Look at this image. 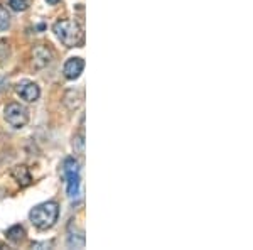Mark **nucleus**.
<instances>
[{
	"instance_id": "obj_14",
	"label": "nucleus",
	"mask_w": 253,
	"mask_h": 250,
	"mask_svg": "<svg viewBox=\"0 0 253 250\" xmlns=\"http://www.w3.org/2000/svg\"><path fill=\"white\" fill-rule=\"evenodd\" d=\"M46 2H47V3H51V5H56V3H58L59 0H46Z\"/></svg>"
},
{
	"instance_id": "obj_13",
	"label": "nucleus",
	"mask_w": 253,
	"mask_h": 250,
	"mask_svg": "<svg viewBox=\"0 0 253 250\" xmlns=\"http://www.w3.org/2000/svg\"><path fill=\"white\" fill-rule=\"evenodd\" d=\"M32 247H34V249H39V247H51V242H42V244H38V242H34V244H32Z\"/></svg>"
},
{
	"instance_id": "obj_8",
	"label": "nucleus",
	"mask_w": 253,
	"mask_h": 250,
	"mask_svg": "<svg viewBox=\"0 0 253 250\" xmlns=\"http://www.w3.org/2000/svg\"><path fill=\"white\" fill-rule=\"evenodd\" d=\"M12 174H14V178L17 179V183L20 186H29L31 184V173L26 166H17L12 171Z\"/></svg>"
},
{
	"instance_id": "obj_4",
	"label": "nucleus",
	"mask_w": 253,
	"mask_h": 250,
	"mask_svg": "<svg viewBox=\"0 0 253 250\" xmlns=\"http://www.w3.org/2000/svg\"><path fill=\"white\" fill-rule=\"evenodd\" d=\"M3 117H5L7 124L12 125L14 129H22L29 122V112H27V108L20 103H15V101L5 106Z\"/></svg>"
},
{
	"instance_id": "obj_9",
	"label": "nucleus",
	"mask_w": 253,
	"mask_h": 250,
	"mask_svg": "<svg viewBox=\"0 0 253 250\" xmlns=\"http://www.w3.org/2000/svg\"><path fill=\"white\" fill-rule=\"evenodd\" d=\"M24 235H26V230H24L20 225H15V227L7 230V239L10 242H14V244H19V242L24 239Z\"/></svg>"
},
{
	"instance_id": "obj_6",
	"label": "nucleus",
	"mask_w": 253,
	"mask_h": 250,
	"mask_svg": "<svg viewBox=\"0 0 253 250\" xmlns=\"http://www.w3.org/2000/svg\"><path fill=\"white\" fill-rule=\"evenodd\" d=\"M84 68V61L83 58H69L63 66V73L68 80H76L80 78V75L83 73Z\"/></svg>"
},
{
	"instance_id": "obj_11",
	"label": "nucleus",
	"mask_w": 253,
	"mask_h": 250,
	"mask_svg": "<svg viewBox=\"0 0 253 250\" xmlns=\"http://www.w3.org/2000/svg\"><path fill=\"white\" fill-rule=\"evenodd\" d=\"M10 26V15L7 9H3V7H0V31H7Z\"/></svg>"
},
{
	"instance_id": "obj_7",
	"label": "nucleus",
	"mask_w": 253,
	"mask_h": 250,
	"mask_svg": "<svg viewBox=\"0 0 253 250\" xmlns=\"http://www.w3.org/2000/svg\"><path fill=\"white\" fill-rule=\"evenodd\" d=\"M32 56H34V64L38 68H42L46 66V64L51 63V58H52V52L49 51V49L46 46H38L34 48V52H32Z\"/></svg>"
},
{
	"instance_id": "obj_10",
	"label": "nucleus",
	"mask_w": 253,
	"mask_h": 250,
	"mask_svg": "<svg viewBox=\"0 0 253 250\" xmlns=\"http://www.w3.org/2000/svg\"><path fill=\"white\" fill-rule=\"evenodd\" d=\"M68 247H75V249H83L84 247V235L83 233H78V235H75V233H71V235L68 237Z\"/></svg>"
},
{
	"instance_id": "obj_1",
	"label": "nucleus",
	"mask_w": 253,
	"mask_h": 250,
	"mask_svg": "<svg viewBox=\"0 0 253 250\" xmlns=\"http://www.w3.org/2000/svg\"><path fill=\"white\" fill-rule=\"evenodd\" d=\"M52 32L66 48H80L84 43L83 29L76 20L61 19L52 26Z\"/></svg>"
},
{
	"instance_id": "obj_2",
	"label": "nucleus",
	"mask_w": 253,
	"mask_h": 250,
	"mask_svg": "<svg viewBox=\"0 0 253 250\" xmlns=\"http://www.w3.org/2000/svg\"><path fill=\"white\" fill-rule=\"evenodd\" d=\"M59 216V206L58 203L54 201H46V203H41L38 206H34L29 213V218L32 221L36 228L39 230H47L51 228L52 225L56 223Z\"/></svg>"
},
{
	"instance_id": "obj_5",
	"label": "nucleus",
	"mask_w": 253,
	"mask_h": 250,
	"mask_svg": "<svg viewBox=\"0 0 253 250\" xmlns=\"http://www.w3.org/2000/svg\"><path fill=\"white\" fill-rule=\"evenodd\" d=\"M17 95L26 101H36L41 97V90L32 81H24V83H19Z\"/></svg>"
},
{
	"instance_id": "obj_3",
	"label": "nucleus",
	"mask_w": 253,
	"mask_h": 250,
	"mask_svg": "<svg viewBox=\"0 0 253 250\" xmlns=\"http://www.w3.org/2000/svg\"><path fill=\"white\" fill-rule=\"evenodd\" d=\"M63 173L66 178L68 196L73 203H76L81 196V176H80V162L75 157H68L63 164Z\"/></svg>"
},
{
	"instance_id": "obj_12",
	"label": "nucleus",
	"mask_w": 253,
	"mask_h": 250,
	"mask_svg": "<svg viewBox=\"0 0 253 250\" xmlns=\"http://www.w3.org/2000/svg\"><path fill=\"white\" fill-rule=\"evenodd\" d=\"M9 5L12 10L24 12V10H27V7H29V2H27V0H9Z\"/></svg>"
}]
</instances>
